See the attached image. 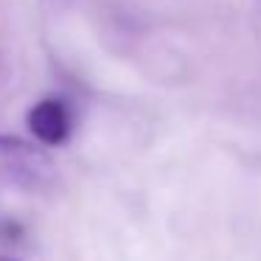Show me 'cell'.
<instances>
[{"label":"cell","mask_w":261,"mask_h":261,"mask_svg":"<svg viewBox=\"0 0 261 261\" xmlns=\"http://www.w3.org/2000/svg\"><path fill=\"white\" fill-rule=\"evenodd\" d=\"M25 124H29L31 135L40 143H45V146H59V143H65L70 138L73 113H70V107L62 98L48 96V98H40V101L29 110Z\"/></svg>","instance_id":"obj_1"},{"label":"cell","mask_w":261,"mask_h":261,"mask_svg":"<svg viewBox=\"0 0 261 261\" xmlns=\"http://www.w3.org/2000/svg\"><path fill=\"white\" fill-rule=\"evenodd\" d=\"M0 166L14 174H25V177H37L45 169V158L37 152L34 146L17 141V138H3L0 135Z\"/></svg>","instance_id":"obj_2"},{"label":"cell","mask_w":261,"mask_h":261,"mask_svg":"<svg viewBox=\"0 0 261 261\" xmlns=\"http://www.w3.org/2000/svg\"><path fill=\"white\" fill-rule=\"evenodd\" d=\"M0 261H20V258H9V255H6V258H0Z\"/></svg>","instance_id":"obj_3"}]
</instances>
